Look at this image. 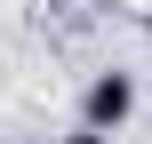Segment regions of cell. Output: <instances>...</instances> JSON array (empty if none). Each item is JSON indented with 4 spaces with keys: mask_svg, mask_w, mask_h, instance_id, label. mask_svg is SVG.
I'll list each match as a JSON object with an SVG mask.
<instances>
[{
    "mask_svg": "<svg viewBox=\"0 0 152 144\" xmlns=\"http://www.w3.org/2000/svg\"><path fill=\"white\" fill-rule=\"evenodd\" d=\"M64 144H112V136H104V128H80V136H64Z\"/></svg>",
    "mask_w": 152,
    "mask_h": 144,
    "instance_id": "obj_2",
    "label": "cell"
},
{
    "mask_svg": "<svg viewBox=\"0 0 152 144\" xmlns=\"http://www.w3.org/2000/svg\"><path fill=\"white\" fill-rule=\"evenodd\" d=\"M144 40H152V0H144Z\"/></svg>",
    "mask_w": 152,
    "mask_h": 144,
    "instance_id": "obj_3",
    "label": "cell"
},
{
    "mask_svg": "<svg viewBox=\"0 0 152 144\" xmlns=\"http://www.w3.org/2000/svg\"><path fill=\"white\" fill-rule=\"evenodd\" d=\"M136 112V80L112 64V72H96L88 88H80V128H104V136H120V120Z\"/></svg>",
    "mask_w": 152,
    "mask_h": 144,
    "instance_id": "obj_1",
    "label": "cell"
}]
</instances>
